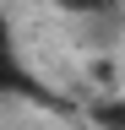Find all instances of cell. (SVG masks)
I'll list each match as a JSON object with an SVG mask.
<instances>
[{
  "label": "cell",
  "mask_w": 125,
  "mask_h": 130,
  "mask_svg": "<svg viewBox=\"0 0 125 130\" xmlns=\"http://www.w3.org/2000/svg\"><path fill=\"white\" fill-rule=\"evenodd\" d=\"M92 119H98L103 130H125V98H109V103L92 108Z\"/></svg>",
  "instance_id": "1"
}]
</instances>
